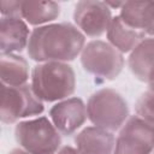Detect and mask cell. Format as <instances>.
Segmentation results:
<instances>
[{
  "label": "cell",
  "instance_id": "1",
  "mask_svg": "<svg viewBox=\"0 0 154 154\" xmlns=\"http://www.w3.org/2000/svg\"><path fill=\"white\" fill-rule=\"evenodd\" d=\"M85 46L83 32L70 23L37 26L31 31L28 54L38 63H66L79 55Z\"/></svg>",
  "mask_w": 154,
  "mask_h": 154
},
{
  "label": "cell",
  "instance_id": "2",
  "mask_svg": "<svg viewBox=\"0 0 154 154\" xmlns=\"http://www.w3.org/2000/svg\"><path fill=\"white\" fill-rule=\"evenodd\" d=\"M30 85L41 101H61L73 94L76 77L72 67L66 63H40L32 69Z\"/></svg>",
  "mask_w": 154,
  "mask_h": 154
},
{
  "label": "cell",
  "instance_id": "3",
  "mask_svg": "<svg viewBox=\"0 0 154 154\" xmlns=\"http://www.w3.org/2000/svg\"><path fill=\"white\" fill-rule=\"evenodd\" d=\"M87 114L94 126L112 132L120 129L129 119V107L118 91L100 89L89 97Z\"/></svg>",
  "mask_w": 154,
  "mask_h": 154
},
{
  "label": "cell",
  "instance_id": "4",
  "mask_svg": "<svg viewBox=\"0 0 154 154\" xmlns=\"http://www.w3.org/2000/svg\"><path fill=\"white\" fill-rule=\"evenodd\" d=\"M14 137L29 154H54L61 143L60 132L46 117L19 122L14 129Z\"/></svg>",
  "mask_w": 154,
  "mask_h": 154
},
{
  "label": "cell",
  "instance_id": "5",
  "mask_svg": "<svg viewBox=\"0 0 154 154\" xmlns=\"http://www.w3.org/2000/svg\"><path fill=\"white\" fill-rule=\"evenodd\" d=\"M81 63L90 75L108 81L117 78L124 67L123 53L101 40L90 41L84 46L81 53Z\"/></svg>",
  "mask_w": 154,
  "mask_h": 154
},
{
  "label": "cell",
  "instance_id": "6",
  "mask_svg": "<svg viewBox=\"0 0 154 154\" xmlns=\"http://www.w3.org/2000/svg\"><path fill=\"white\" fill-rule=\"evenodd\" d=\"M42 112L43 103L35 95L31 85L10 87L2 84L0 117L4 124H12L23 118L38 116Z\"/></svg>",
  "mask_w": 154,
  "mask_h": 154
},
{
  "label": "cell",
  "instance_id": "7",
  "mask_svg": "<svg viewBox=\"0 0 154 154\" xmlns=\"http://www.w3.org/2000/svg\"><path fill=\"white\" fill-rule=\"evenodd\" d=\"M154 152V125L137 116L130 117L116 140L113 154H152Z\"/></svg>",
  "mask_w": 154,
  "mask_h": 154
},
{
  "label": "cell",
  "instance_id": "8",
  "mask_svg": "<svg viewBox=\"0 0 154 154\" xmlns=\"http://www.w3.org/2000/svg\"><path fill=\"white\" fill-rule=\"evenodd\" d=\"M113 17L106 2L95 0L78 1L73 11V20L83 35L99 37L109 28Z\"/></svg>",
  "mask_w": 154,
  "mask_h": 154
},
{
  "label": "cell",
  "instance_id": "9",
  "mask_svg": "<svg viewBox=\"0 0 154 154\" xmlns=\"http://www.w3.org/2000/svg\"><path fill=\"white\" fill-rule=\"evenodd\" d=\"M49 117L61 135L71 136L88 118L87 106L79 97H69L55 103L49 109Z\"/></svg>",
  "mask_w": 154,
  "mask_h": 154
},
{
  "label": "cell",
  "instance_id": "10",
  "mask_svg": "<svg viewBox=\"0 0 154 154\" xmlns=\"http://www.w3.org/2000/svg\"><path fill=\"white\" fill-rule=\"evenodd\" d=\"M30 31L22 18L1 17L0 24V52L1 55L16 54L28 47Z\"/></svg>",
  "mask_w": 154,
  "mask_h": 154
},
{
  "label": "cell",
  "instance_id": "11",
  "mask_svg": "<svg viewBox=\"0 0 154 154\" xmlns=\"http://www.w3.org/2000/svg\"><path fill=\"white\" fill-rule=\"evenodd\" d=\"M75 143L81 154H113L116 148L113 134L97 126L83 129L76 136Z\"/></svg>",
  "mask_w": 154,
  "mask_h": 154
},
{
  "label": "cell",
  "instance_id": "12",
  "mask_svg": "<svg viewBox=\"0 0 154 154\" xmlns=\"http://www.w3.org/2000/svg\"><path fill=\"white\" fill-rule=\"evenodd\" d=\"M128 64L137 79L148 84L154 82V38L142 40L131 51Z\"/></svg>",
  "mask_w": 154,
  "mask_h": 154
},
{
  "label": "cell",
  "instance_id": "13",
  "mask_svg": "<svg viewBox=\"0 0 154 154\" xmlns=\"http://www.w3.org/2000/svg\"><path fill=\"white\" fill-rule=\"evenodd\" d=\"M144 36L146 32L129 26L119 16L113 17L107 30L108 43H111L120 53H128L135 49V47L146 38Z\"/></svg>",
  "mask_w": 154,
  "mask_h": 154
},
{
  "label": "cell",
  "instance_id": "14",
  "mask_svg": "<svg viewBox=\"0 0 154 154\" xmlns=\"http://www.w3.org/2000/svg\"><path fill=\"white\" fill-rule=\"evenodd\" d=\"M0 76L4 85L19 87L26 84L29 78V66L26 60L18 54L1 55Z\"/></svg>",
  "mask_w": 154,
  "mask_h": 154
},
{
  "label": "cell",
  "instance_id": "15",
  "mask_svg": "<svg viewBox=\"0 0 154 154\" xmlns=\"http://www.w3.org/2000/svg\"><path fill=\"white\" fill-rule=\"evenodd\" d=\"M119 17L129 26L146 32L154 19V2H123Z\"/></svg>",
  "mask_w": 154,
  "mask_h": 154
},
{
  "label": "cell",
  "instance_id": "16",
  "mask_svg": "<svg viewBox=\"0 0 154 154\" xmlns=\"http://www.w3.org/2000/svg\"><path fill=\"white\" fill-rule=\"evenodd\" d=\"M60 14V7L53 1H22V18L31 25H47Z\"/></svg>",
  "mask_w": 154,
  "mask_h": 154
},
{
  "label": "cell",
  "instance_id": "17",
  "mask_svg": "<svg viewBox=\"0 0 154 154\" xmlns=\"http://www.w3.org/2000/svg\"><path fill=\"white\" fill-rule=\"evenodd\" d=\"M135 112L137 117L154 125V93H143L135 103Z\"/></svg>",
  "mask_w": 154,
  "mask_h": 154
},
{
  "label": "cell",
  "instance_id": "18",
  "mask_svg": "<svg viewBox=\"0 0 154 154\" xmlns=\"http://www.w3.org/2000/svg\"><path fill=\"white\" fill-rule=\"evenodd\" d=\"M0 6H1V17L22 18V1L2 0Z\"/></svg>",
  "mask_w": 154,
  "mask_h": 154
},
{
  "label": "cell",
  "instance_id": "19",
  "mask_svg": "<svg viewBox=\"0 0 154 154\" xmlns=\"http://www.w3.org/2000/svg\"><path fill=\"white\" fill-rule=\"evenodd\" d=\"M58 154H81V153L77 149H75V148H72L70 146H66V147H63L58 152Z\"/></svg>",
  "mask_w": 154,
  "mask_h": 154
},
{
  "label": "cell",
  "instance_id": "20",
  "mask_svg": "<svg viewBox=\"0 0 154 154\" xmlns=\"http://www.w3.org/2000/svg\"><path fill=\"white\" fill-rule=\"evenodd\" d=\"M8 154H29L28 152H25L24 149H22V148H17V149H12Z\"/></svg>",
  "mask_w": 154,
  "mask_h": 154
},
{
  "label": "cell",
  "instance_id": "21",
  "mask_svg": "<svg viewBox=\"0 0 154 154\" xmlns=\"http://www.w3.org/2000/svg\"><path fill=\"white\" fill-rule=\"evenodd\" d=\"M146 34H148V35H150V36H154V19H153V22H152V24L149 25V28L147 29V31H146Z\"/></svg>",
  "mask_w": 154,
  "mask_h": 154
},
{
  "label": "cell",
  "instance_id": "22",
  "mask_svg": "<svg viewBox=\"0 0 154 154\" xmlns=\"http://www.w3.org/2000/svg\"><path fill=\"white\" fill-rule=\"evenodd\" d=\"M148 85H149V91H152V93H154V82H152V83H149Z\"/></svg>",
  "mask_w": 154,
  "mask_h": 154
},
{
  "label": "cell",
  "instance_id": "23",
  "mask_svg": "<svg viewBox=\"0 0 154 154\" xmlns=\"http://www.w3.org/2000/svg\"><path fill=\"white\" fill-rule=\"evenodd\" d=\"M153 154H154V153H153Z\"/></svg>",
  "mask_w": 154,
  "mask_h": 154
}]
</instances>
